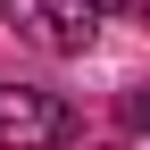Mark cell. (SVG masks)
Wrapping results in <instances>:
<instances>
[{
	"label": "cell",
	"mask_w": 150,
	"mask_h": 150,
	"mask_svg": "<svg viewBox=\"0 0 150 150\" xmlns=\"http://www.w3.org/2000/svg\"><path fill=\"white\" fill-rule=\"evenodd\" d=\"M17 42H33L42 59H83L92 33H100V8L92 0H8Z\"/></svg>",
	"instance_id": "1"
},
{
	"label": "cell",
	"mask_w": 150,
	"mask_h": 150,
	"mask_svg": "<svg viewBox=\"0 0 150 150\" xmlns=\"http://www.w3.org/2000/svg\"><path fill=\"white\" fill-rule=\"evenodd\" d=\"M59 142H75V108L59 92H33V83L0 92V150H59Z\"/></svg>",
	"instance_id": "2"
},
{
	"label": "cell",
	"mask_w": 150,
	"mask_h": 150,
	"mask_svg": "<svg viewBox=\"0 0 150 150\" xmlns=\"http://www.w3.org/2000/svg\"><path fill=\"white\" fill-rule=\"evenodd\" d=\"M92 8H125V0H92Z\"/></svg>",
	"instance_id": "3"
}]
</instances>
